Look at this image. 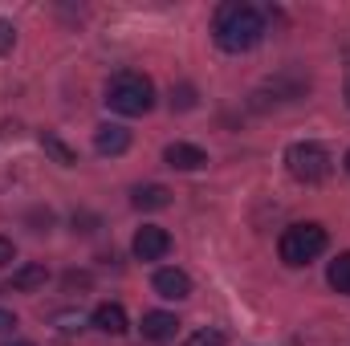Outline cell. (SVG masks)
Returning <instances> with one entry per match:
<instances>
[{"label":"cell","mask_w":350,"mask_h":346,"mask_svg":"<svg viewBox=\"0 0 350 346\" xmlns=\"http://www.w3.org/2000/svg\"><path fill=\"white\" fill-rule=\"evenodd\" d=\"M212 33H216V45H220L224 53H249V49L265 37V16L253 4L228 0V4L216 8Z\"/></svg>","instance_id":"obj_1"},{"label":"cell","mask_w":350,"mask_h":346,"mask_svg":"<svg viewBox=\"0 0 350 346\" xmlns=\"http://www.w3.org/2000/svg\"><path fill=\"white\" fill-rule=\"evenodd\" d=\"M106 106H110L114 114H126V118L147 114V110L155 106V86H151V78H143V74H135V70L114 74V78L106 82Z\"/></svg>","instance_id":"obj_2"},{"label":"cell","mask_w":350,"mask_h":346,"mask_svg":"<svg viewBox=\"0 0 350 346\" xmlns=\"http://www.w3.org/2000/svg\"><path fill=\"white\" fill-rule=\"evenodd\" d=\"M326 228L322 224H293V228H285L281 232V241H277V253L285 265H310L314 257H322L326 253Z\"/></svg>","instance_id":"obj_3"},{"label":"cell","mask_w":350,"mask_h":346,"mask_svg":"<svg viewBox=\"0 0 350 346\" xmlns=\"http://www.w3.org/2000/svg\"><path fill=\"white\" fill-rule=\"evenodd\" d=\"M285 168L301 183H322L326 175L334 172V159H330V151L322 143H293L285 151Z\"/></svg>","instance_id":"obj_4"},{"label":"cell","mask_w":350,"mask_h":346,"mask_svg":"<svg viewBox=\"0 0 350 346\" xmlns=\"http://www.w3.org/2000/svg\"><path fill=\"white\" fill-rule=\"evenodd\" d=\"M306 90H310V78H301V74H281V78L265 82V86L253 94V106H257V110H265V106L297 102V98H306Z\"/></svg>","instance_id":"obj_5"},{"label":"cell","mask_w":350,"mask_h":346,"mask_svg":"<svg viewBox=\"0 0 350 346\" xmlns=\"http://www.w3.org/2000/svg\"><path fill=\"white\" fill-rule=\"evenodd\" d=\"M131 249H135L139 261H163L172 253V237H167V228H159V224H143V228L135 232Z\"/></svg>","instance_id":"obj_6"},{"label":"cell","mask_w":350,"mask_h":346,"mask_svg":"<svg viewBox=\"0 0 350 346\" xmlns=\"http://www.w3.org/2000/svg\"><path fill=\"white\" fill-rule=\"evenodd\" d=\"M94 147H98V155H126L131 151V131L118 127V122H102L94 131Z\"/></svg>","instance_id":"obj_7"},{"label":"cell","mask_w":350,"mask_h":346,"mask_svg":"<svg viewBox=\"0 0 350 346\" xmlns=\"http://www.w3.org/2000/svg\"><path fill=\"white\" fill-rule=\"evenodd\" d=\"M151 285H155V293L167 297V302H183V297L191 293V277H187L183 269H159Z\"/></svg>","instance_id":"obj_8"},{"label":"cell","mask_w":350,"mask_h":346,"mask_svg":"<svg viewBox=\"0 0 350 346\" xmlns=\"http://www.w3.org/2000/svg\"><path fill=\"white\" fill-rule=\"evenodd\" d=\"M163 159H167V168H175V172H200V168H208V155L196 143H172L163 151Z\"/></svg>","instance_id":"obj_9"},{"label":"cell","mask_w":350,"mask_h":346,"mask_svg":"<svg viewBox=\"0 0 350 346\" xmlns=\"http://www.w3.org/2000/svg\"><path fill=\"white\" fill-rule=\"evenodd\" d=\"M131 204H135L139 212H159V208L172 204V191H167L163 183H139V187L131 191Z\"/></svg>","instance_id":"obj_10"},{"label":"cell","mask_w":350,"mask_h":346,"mask_svg":"<svg viewBox=\"0 0 350 346\" xmlns=\"http://www.w3.org/2000/svg\"><path fill=\"white\" fill-rule=\"evenodd\" d=\"M175 330H179V322H175V314H167V310H151V314H143V338H151V343H167V338H175Z\"/></svg>","instance_id":"obj_11"},{"label":"cell","mask_w":350,"mask_h":346,"mask_svg":"<svg viewBox=\"0 0 350 346\" xmlns=\"http://www.w3.org/2000/svg\"><path fill=\"white\" fill-rule=\"evenodd\" d=\"M37 143H41V151L53 159V163H62V168H78V151L62 139V135H53V131H41L37 135Z\"/></svg>","instance_id":"obj_12"},{"label":"cell","mask_w":350,"mask_h":346,"mask_svg":"<svg viewBox=\"0 0 350 346\" xmlns=\"http://www.w3.org/2000/svg\"><path fill=\"white\" fill-rule=\"evenodd\" d=\"M90 322H94L102 334H126V310H122L118 302H102Z\"/></svg>","instance_id":"obj_13"},{"label":"cell","mask_w":350,"mask_h":346,"mask_svg":"<svg viewBox=\"0 0 350 346\" xmlns=\"http://www.w3.org/2000/svg\"><path fill=\"white\" fill-rule=\"evenodd\" d=\"M49 281V269L45 265H21L16 273H12V289L16 293H33V289H41Z\"/></svg>","instance_id":"obj_14"},{"label":"cell","mask_w":350,"mask_h":346,"mask_svg":"<svg viewBox=\"0 0 350 346\" xmlns=\"http://www.w3.org/2000/svg\"><path fill=\"white\" fill-rule=\"evenodd\" d=\"M326 281H330V289H334V293H347V297H350V253H338V257L330 261Z\"/></svg>","instance_id":"obj_15"},{"label":"cell","mask_w":350,"mask_h":346,"mask_svg":"<svg viewBox=\"0 0 350 346\" xmlns=\"http://www.w3.org/2000/svg\"><path fill=\"white\" fill-rule=\"evenodd\" d=\"M172 110H196V86H175L172 90Z\"/></svg>","instance_id":"obj_16"},{"label":"cell","mask_w":350,"mask_h":346,"mask_svg":"<svg viewBox=\"0 0 350 346\" xmlns=\"http://www.w3.org/2000/svg\"><path fill=\"white\" fill-rule=\"evenodd\" d=\"M183 346H224V334H220V330H208V326H204V330H196V334H191V338H187Z\"/></svg>","instance_id":"obj_17"},{"label":"cell","mask_w":350,"mask_h":346,"mask_svg":"<svg viewBox=\"0 0 350 346\" xmlns=\"http://www.w3.org/2000/svg\"><path fill=\"white\" fill-rule=\"evenodd\" d=\"M66 289H70V293H74V289H90V273H78V269L66 273Z\"/></svg>","instance_id":"obj_18"},{"label":"cell","mask_w":350,"mask_h":346,"mask_svg":"<svg viewBox=\"0 0 350 346\" xmlns=\"http://www.w3.org/2000/svg\"><path fill=\"white\" fill-rule=\"evenodd\" d=\"M12 41H16V29H12L8 21H0V53H8V49H12Z\"/></svg>","instance_id":"obj_19"},{"label":"cell","mask_w":350,"mask_h":346,"mask_svg":"<svg viewBox=\"0 0 350 346\" xmlns=\"http://www.w3.org/2000/svg\"><path fill=\"white\" fill-rule=\"evenodd\" d=\"M12 261H16V245H12L8 237H0V269H4V265H12Z\"/></svg>","instance_id":"obj_20"},{"label":"cell","mask_w":350,"mask_h":346,"mask_svg":"<svg viewBox=\"0 0 350 346\" xmlns=\"http://www.w3.org/2000/svg\"><path fill=\"white\" fill-rule=\"evenodd\" d=\"M21 131H16V122H0V139H16Z\"/></svg>","instance_id":"obj_21"},{"label":"cell","mask_w":350,"mask_h":346,"mask_svg":"<svg viewBox=\"0 0 350 346\" xmlns=\"http://www.w3.org/2000/svg\"><path fill=\"white\" fill-rule=\"evenodd\" d=\"M12 326H16V318H12L8 310H0V334H4V330H12Z\"/></svg>","instance_id":"obj_22"},{"label":"cell","mask_w":350,"mask_h":346,"mask_svg":"<svg viewBox=\"0 0 350 346\" xmlns=\"http://www.w3.org/2000/svg\"><path fill=\"white\" fill-rule=\"evenodd\" d=\"M347 106H350V74H347Z\"/></svg>","instance_id":"obj_23"},{"label":"cell","mask_w":350,"mask_h":346,"mask_svg":"<svg viewBox=\"0 0 350 346\" xmlns=\"http://www.w3.org/2000/svg\"><path fill=\"white\" fill-rule=\"evenodd\" d=\"M8 346H33V343H8Z\"/></svg>","instance_id":"obj_24"},{"label":"cell","mask_w":350,"mask_h":346,"mask_svg":"<svg viewBox=\"0 0 350 346\" xmlns=\"http://www.w3.org/2000/svg\"><path fill=\"white\" fill-rule=\"evenodd\" d=\"M347 172H350V151H347Z\"/></svg>","instance_id":"obj_25"}]
</instances>
